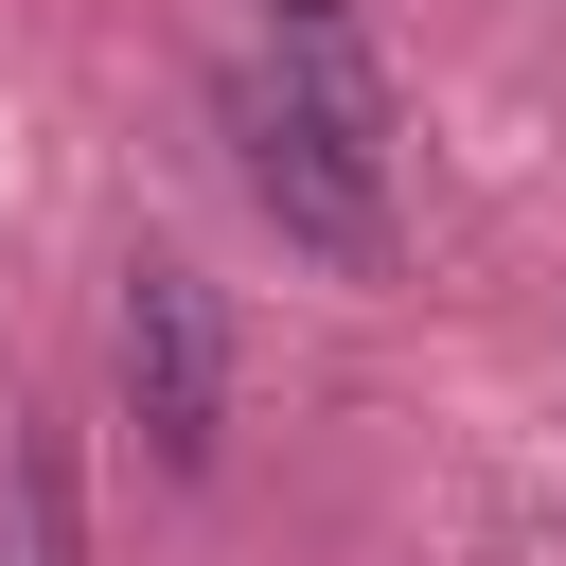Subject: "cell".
<instances>
[{
    "mask_svg": "<svg viewBox=\"0 0 566 566\" xmlns=\"http://www.w3.org/2000/svg\"><path fill=\"white\" fill-rule=\"evenodd\" d=\"M212 124H230V159H248V195H265V230H283L301 265L389 283L407 212H389V142H371L354 106H318V88H283V71H230V88H212Z\"/></svg>",
    "mask_w": 566,
    "mask_h": 566,
    "instance_id": "obj_1",
    "label": "cell"
},
{
    "mask_svg": "<svg viewBox=\"0 0 566 566\" xmlns=\"http://www.w3.org/2000/svg\"><path fill=\"white\" fill-rule=\"evenodd\" d=\"M124 407L159 442V478H212L230 460V318H212V283L177 248L124 265Z\"/></svg>",
    "mask_w": 566,
    "mask_h": 566,
    "instance_id": "obj_2",
    "label": "cell"
},
{
    "mask_svg": "<svg viewBox=\"0 0 566 566\" xmlns=\"http://www.w3.org/2000/svg\"><path fill=\"white\" fill-rule=\"evenodd\" d=\"M0 566H88V495H71V424H0Z\"/></svg>",
    "mask_w": 566,
    "mask_h": 566,
    "instance_id": "obj_3",
    "label": "cell"
},
{
    "mask_svg": "<svg viewBox=\"0 0 566 566\" xmlns=\"http://www.w3.org/2000/svg\"><path fill=\"white\" fill-rule=\"evenodd\" d=\"M265 35H283V88H318V106H354V124L389 142V71H371L354 0H265Z\"/></svg>",
    "mask_w": 566,
    "mask_h": 566,
    "instance_id": "obj_4",
    "label": "cell"
}]
</instances>
